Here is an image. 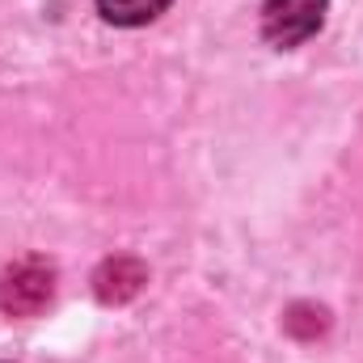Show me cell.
Masks as SVG:
<instances>
[{
	"label": "cell",
	"instance_id": "cell-4",
	"mask_svg": "<svg viewBox=\"0 0 363 363\" xmlns=\"http://www.w3.org/2000/svg\"><path fill=\"white\" fill-rule=\"evenodd\" d=\"M174 0H97V13L110 26H148L157 21Z\"/></svg>",
	"mask_w": 363,
	"mask_h": 363
},
{
	"label": "cell",
	"instance_id": "cell-3",
	"mask_svg": "<svg viewBox=\"0 0 363 363\" xmlns=\"http://www.w3.org/2000/svg\"><path fill=\"white\" fill-rule=\"evenodd\" d=\"M144 283H148V271L135 258H106L93 274V291L101 304H127L131 296H140Z\"/></svg>",
	"mask_w": 363,
	"mask_h": 363
},
{
	"label": "cell",
	"instance_id": "cell-1",
	"mask_svg": "<svg viewBox=\"0 0 363 363\" xmlns=\"http://www.w3.org/2000/svg\"><path fill=\"white\" fill-rule=\"evenodd\" d=\"M55 296V267L47 258H21L0 274V308L9 317H34Z\"/></svg>",
	"mask_w": 363,
	"mask_h": 363
},
{
	"label": "cell",
	"instance_id": "cell-2",
	"mask_svg": "<svg viewBox=\"0 0 363 363\" xmlns=\"http://www.w3.org/2000/svg\"><path fill=\"white\" fill-rule=\"evenodd\" d=\"M325 9H330V0H267L262 4V38L279 51L300 47L325 26Z\"/></svg>",
	"mask_w": 363,
	"mask_h": 363
}]
</instances>
